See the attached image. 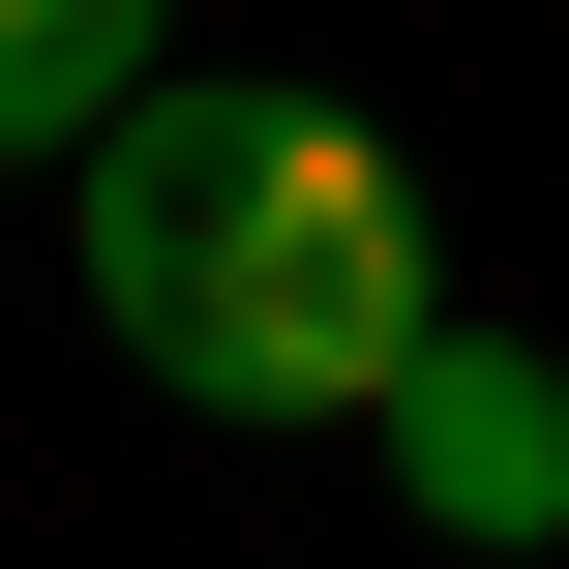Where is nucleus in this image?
I'll use <instances>...</instances> for the list:
<instances>
[{"mask_svg":"<svg viewBox=\"0 0 569 569\" xmlns=\"http://www.w3.org/2000/svg\"><path fill=\"white\" fill-rule=\"evenodd\" d=\"M180 60V0H0V180H90V120Z\"/></svg>","mask_w":569,"mask_h":569,"instance_id":"obj_3","label":"nucleus"},{"mask_svg":"<svg viewBox=\"0 0 569 569\" xmlns=\"http://www.w3.org/2000/svg\"><path fill=\"white\" fill-rule=\"evenodd\" d=\"M360 480H390V510H420L450 569H540V540H569V360L450 300V330L360 390Z\"/></svg>","mask_w":569,"mask_h":569,"instance_id":"obj_2","label":"nucleus"},{"mask_svg":"<svg viewBox=\"0 0 569 569\" xmlns=\"http://www.w3.org/2000/svg\"><path fill=\"white\" fill-rule=\"evenodd\" d=\"M90 330L180 390V420H270V450H360V390L450 330V240H420V150L270 90V60H150L90 120Z\"/></svg>","mask_w":569,"mask_h":569,"instance_id":"obj_1","label":"nucleus"}]
</instances>
